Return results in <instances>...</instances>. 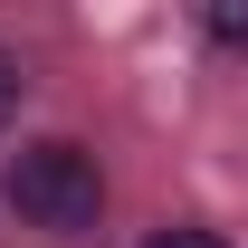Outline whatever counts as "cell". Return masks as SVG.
Returning a JSON list of instances; mask_svg holds the SVG:
<instances>
[{
	"instance_id": "cell-1",
	"label": "cell",
	"mask_w": 248,
	"mask_h": 248,
	"mask_svg": "<svg viewBox=\"0 0 248 248\" xmlns=\"http://www.w3.org/2000/svg\"><path fill=\"white\" fill-rule=\"evenodd\" d=\"M10 210L29 219V229H95V210H105L95 153H77V143H29V153H10Z\"/></svg>"
},
{
	"instance_id": "cell-2",
	"label": "cell",
	"mask_w": 248,
	"mask_h": 248,
	"mask_svg": "<svg viewBox=\"0 0 248 248\" xmlns=\"http://www.w3.org/2000/svg\"><path fill=\"white\" fill-rule=\"evenodd\" d=\"M143 248H219V229H153Z\"/></svg>"
},
{
	"instance_id": "cell-3",
	"label": "cell",
	"mask_w": 248,
	"mask_h": 248,
	"mask_svg": "<svg viewBox=\"0 0 248 248\" xmlns=\"http://www.w3.org/2000/svg\"><path fill=\"white\" fill-rule=\"evenodd\" d=\"M10 115H19V67L0 58V124H10Z\"/></svg>"
}]
</instances>
